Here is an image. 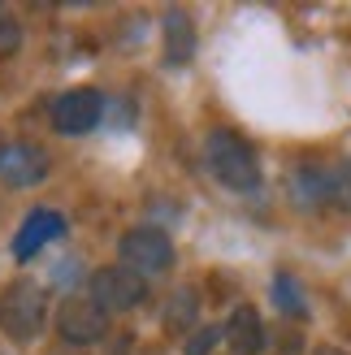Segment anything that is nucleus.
Wrapping results in <instances>:
<instances>
[{"instance_id":"f257e3e1","label":"nucleus","mask_w":351,"mask_h":355,"mask_svg":"<svg viewBox=\"0 0 351 355\" xmlns=\"http://www.w3.org/2000/svg\"><path fill=\"white\" fill-rule=\"evenodd\" d=\"M204 165H208V173H213L225 191L248 195V191L260 187L256 148L243 135H234V130H213V135L204 139Z\"/></svg>"},{"instance_id":"f03ea898","label":"nucleus","mask_w":351,"mask_h":355,"mask_svg":"<svg viewBox=\"0 0 351 355\" xmlns=\"http://www.w3.org/2000/svg\"><path fill=\"white\" fill-rule=\"evenodd\" d=\"M173 260H178V252H173V239L161 225H135V230H126V234L117 239V264L139 273L144 282L169 273Z\"/></svg>"},{"instance_id":"7ed1b4c3","label":"nucleus","mask_w":351,"mask_h":355,"mask_svg":"<svg viewBox=\"0 0 351 355\" xmlns=\"http://www.w3.org/2000/svg\"><path fill=\"white\" fill-rule=\"evenodd\" d=\"M48 325V295L35 282H13V286L0 295V329L9 334L13 343H35Z\"/></svg>"},{"instance_id":"20e7f679","label":"nucleus","mask_w":351,"mask_h":355,"mask_svg":"<svg viewBox=\"0 0 351 355\" xmlns=\"http://www.w3.org/2000/svg\"><path fill=\"white\" fill-rule=\"evenodd\" d=\"M87 299L104 316H121V312H135L148 299V282L130 269H121V264H104V269L87 277Z\"/></svg>"},{"instance_id":"39448f33","label":"nucleus","mask_w":351,"mask_h":355,"mask_svg":"<svg viewBox=\"0 0 351 355\" xmlns=\"http://www.w3.org/2000/svg\"><path fill=\"white\" fill-rule=\"evenodd\" d=\"M104 92H96V87H69V92H61L57 100H52V130L57 135H69V139H78V135H92L100 126V117H104Z\"/></svg>"},{"instance_id":"423d86ee","label":"nucleus","mask_w":351,"mask_h":355,"mask_svg":"<svg viewBox=\"0 0 351 355\" xmlns=\"http://www.w3.org/2000/svg\"><path fill=\"white\" fill-rule=\"evenodd\" d=\"M52 161L40 144H26V139H13V144H0V187L9 191H31L48 178Z\"/></svg>"},{"instance_id":"0eeeda50","label":"nucleus","mask_w":351,"mask_h":355,"mask_svg":"<svg viewBox=\"0 0 351 355\" xmlns=\"http://www.w3.org/2000/svg\"><path fill=\"white\" fill-rule=\"evenodd\" d=\"M57 334L69 347H92L109 334V316H104L87 295H69L57 308Z\"/></svg>"},{"instance_id":"6e6552de","label":"nucleus","mask_w":351,"mask_h":355,"mask_svg":"<svg viewBox=\"0 0 351 355\" xmlns=\"http://www.w3.org/2000/svg\"><path fill=\"white\" fill-rule=\"evenodd\" d=\"M329 182H334V165L300 161L286 173V200L304 212H321V208H329Z\"/></svg>"},{"instance_id":"1a4fd4ad","label":"nucleus","mask_w":351,"mask_h":355,"mask_svg":"<svg viewBox=\"0 0 351 355\" xmlns=\"http://www.w3.org/2000/svg\"><path fill=\"white\" fill-rule=\"evenodd\" d=\"M61 234H65V217H61L57 208H31V212H26V221L17 225V234H13V247H9V252H13L17 264H26V260L40 256L48 243H57Z\"/></svg>"},{"instance_id":"9d476101","label":"nucleus","mask_w":351,"mask_h":355,"mask_svg":"<svg viewBox=\"0 0 351 355\" xmlns=\"http://www.w3.org/2000/svg\"><path fill=\"white\" fill-rule=\"evenodd\" d=\"M221 338L230 347V355H265V343H269V329L260 321V312L252 304H239L221 325Z\"/></svg>"},{"instance_id":"9b49d317","label":"nucleus","mask_w":351,"mask_h":355,"mask_svg":"<svg viewBox=\"0 0 351 355\" xmlns=\"http://www.w3.org/2000/svg\"><path fill=\"white\" fill-rule=\"evenodd\" d=\"M161 48H165V65L182 69L200 48V35H196V17L187 9H165L161 17Z\"/></svg>"},{"instance_id":"f8f14e48","label":"nucleus","mask_w":351,"mask_h":355,"mask_svg":"<svg viewBox=\"0 0 351 355\" xmlns=\"http://www.w3.org/2000/svg\"><path fill=\"white\" fill-rule=\"evenodd\" d=\"M165 329L169 334H196L200 329V291L178 286L165 299Z\"/></svg>"},{"instance_id":"ddd939ff","label":"nucleus","mask_w":351,"mask_h":355,"mask_svg":"<svg viewBox=\"0 0 351 355\" xmlns=\"http://www.w3.org/2000/svg\"><path fill=\"white\" fill-rule=\"evenodd\" d=\"M273 304H277V312H282L286 321H308V295L300 286V277L277 273L273 277Z\"/></svg>"},{"instance_id":"4468645a","label":"nucleus","mask_w":351,"mask_h":355,"mask_svg":"<svg viewBox=\"0 0 351 355\" xmlns=\"http://www.w3.org/2000/svg\"><path fill=\"white\" fill-rule=\"evenodd\" d=\"M329 204L351 212V156H343V161L334 165V182H329Z\"/></svg>"},{"instance_id":"2eb2a0df","label":"nucleus","mask_w":351,"mask_h":355,"mask_svg":"<svg viewBox=\"0 0 351 355\" xmlns=\"http://www.w3.org/2000/svg\"><path fill=\"white\" fill-rule=\"evenodd\" d=\"M217 343H221V329H217V325H200L196 334H187L182 355H213Z\"/></svg>"},{"instance_id":"dca6fc26","label":"nucleus","mask_w":351,"mask_h":355,"mask_svg":"<svg viewBox=\"0 0 351 355\" xmlns=\"http://www.w3.org/2000/svg\"><path fill=\"white\" fill-rule=\"evenodd\" d=\"M17 48H22V22L9 17V13H0V61L13 57Z\"/></svg>"},{"instance_id":"f3484780","label":"nucleus","mask_w":351,"mask_h":355,"mask_svg":"<svg viewBox=\"0 0 351 355\" xmlns=\"http://www.w3.org/2000/svg\"><path fill=\"white\" fill-rule=\"evenodd\" d=\"M312 355H347V351H343V347H334V343H321V347L312 351Z\"/></svg>"}]
</instances>
